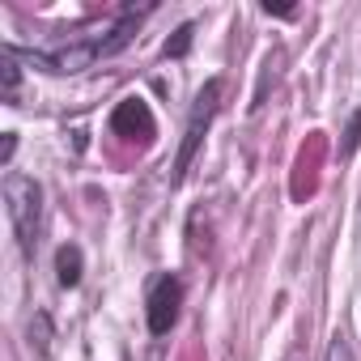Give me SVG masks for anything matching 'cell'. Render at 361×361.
Listing matches in <instances>:
<instances>
[{"label": "cell", "mask_w": 361, "mask_h": 361, "mask_svg": "<svg viewBox=\"0 0 361 361\" xmlns=\"http://www.w3.org/2000/svg\"><path fill=\"white\" fill-rule=\"evenodd\" d=\"M153 13V5L149 9H123L119 13V22L106 30V35H98V39H81V43H68V47H51V51H18L26 64H35V68H43V73H56V77H64V73H81V68H90V64H98V60H106V56H119L132 39H136V26H140V18H149Z\"/></svg>", "instance_id": "1"}, {"label": "cell", "mask_w": 361, "mask_h": 361, "mask_svg": "<svg viewBox=\"0 0 361 361\" xmlns=\"http://www.w3.org/2000/svg\"><path fill=\"white\" fill-rule=\"evenodd\" d=\"M5 209H9V226H13L18 247L30 259L35 247H39V234H43V188H39V178H30L22 170H9L5 174Z\"/></svg>", "instance_id": "2"}, {"label": "cell", "mask_w": 361, "mask_h": 361, "mask_svg": "<svg viewBox=\"0 0 361 361\" xmlns=\"http://www.w3.org/2000/svg\"><path fill=\"white\" fill-rule=\"evenodd\" d=\"M221 90H226V81H221V77H209L204 90L196 94V102H192V111H188L183 145H178V157H174V183H183V178H188V170H192V161H196V153H200V145H204V132L213 128V115L221 111Z\"/></svg>", "instance_id": "3"}, {"label": "cell", "mask_w": 361, "mask_h": 361, "mask_svg": "<svg viewBox=\"0 0 361 361\" xmlns=\"http://www.w3.org/2000/svg\"><path fill=\"white\" fill-rule=\"evenodd\" d=\"M178 310H183V281L174 272L153 276L149 293H145V323L149 336H170V327L178 323Z\"/></svg>", "instance_id": "4"}, {"label": "cell", "mask_w": 361, "mask_h": 361, "mask_svg": "<svg viewBox=\"0 0 361 361\" xmlns=\"http://www.w3.org/2000/svg\"><path fill=\"white\" fill-rule=\"evenodd\" d=\"M111 132L115 136H123V140H153V132H157V123H153V111H149V102L145 98H123L119 106H115V115H111Z\"/></svg>", "instance_id": "5"}, {"label": "cell", "mask_w": 361, "mask_h": 361, "mask_svg": "<svg viewBox=\"0 0 361 361\" xmlns=\"http://www.w3.org/2000/svg\"><path fill=\"white\" fill-rule=\"evenodd\" d=\"M0 102L22 106V56L13 43H5V51H0Z\"/></svg>", "instance_id": "6"}, {"label": "cell", "mask_w": 361, "mask_h": 361, "mask_svg": "<svg viewBox=\"0 0 361 361\" xmlns=\"http://www.w3.org/2000/svg\"><path fill=\"white\" fill-rule=\"evenodd\" d=\"M81 276H85V255H81L77 243H64L56 251V281H60V289H77Z\"/></svg>", "instance_id": "7"}, {"label": "cell", "mask_w": 361, "mask_h": 361, "mask_svg": "<svg viewBox=\"0 0 361 361\" xmlns=\"http://www.w3.org/2000/svg\"><path fill=\"white\" fill-rule=\"evenodd\" d=\"M30 348H39V357L51 353V319H47L43 310H39L35 323H30Z\"/></svg>", "instance_id": "8"}, {"label": "cell", "mask_w": 361, "mask_h": 361, "mask_svg": "<svg viewBox=\"0 0 361 361\" xmlns=\"http://www.w3.org/2000/svg\"><path fill=\"white\" fill-rule=\"evenodd\" d=\"M192 35H196V26L192 22H183L174 30V39L166 43V60H178V56H188V47H192Z\"/></svg>", "instance_id": "9"}, {"label": "cell", "mask_w": 361, "mask_h": 361, "mask_svg": "<svg viewBox=\"0 0 361 361\" xmlns=\"http://www.w3.org/2000/svg\"><path fill=\"white\" fill-rule=\"evenodd\" d=\"M357 145H361V111H353V119H348V132H344V157L348 153H357Z\"/></svg>", "instance_id": "10"}, {"label": "cell", "mask_w": 361, "mask_h": 361, "mask_svg": "<svg viewBox=\"0 0 361 361\" xmlns=\"http://www.w3.org/2000/svg\"><path fill=\"white\" fill-rule=\"evenodd\" d=\"M323 361H357L353 357V344L344 340V336H331V344H327V357Z\"/></svg>", "instance_id": "11"}, {"label": "cell", "mask_w": 361, "mask_h": 361, "mask_svg": "<svg viewBox=\"0 0 361 361\" xmlns=\"http://www.w3.org/2000/svg\"><path fill=\"white\" fill-rule=\"evenodd\" d=\"M13 149H18V132H5V140H0V166H5V170L13 161Z\"/></svg>", "instance_id": "12"}, {"label": "cell", "mask_w": 361, "mask_h": 361, "mask_svg": "<svg viewBox=\"0 0 361 361\" xmlns=\"http://www.w3.org/2000/svg\"><path fill=\"white\" fill-rule=\"evenodd\" d=\"M264 13H268V18H298V5H272V0H268Z\"/></svg>", "instance_id": "13"}]
</instances>
